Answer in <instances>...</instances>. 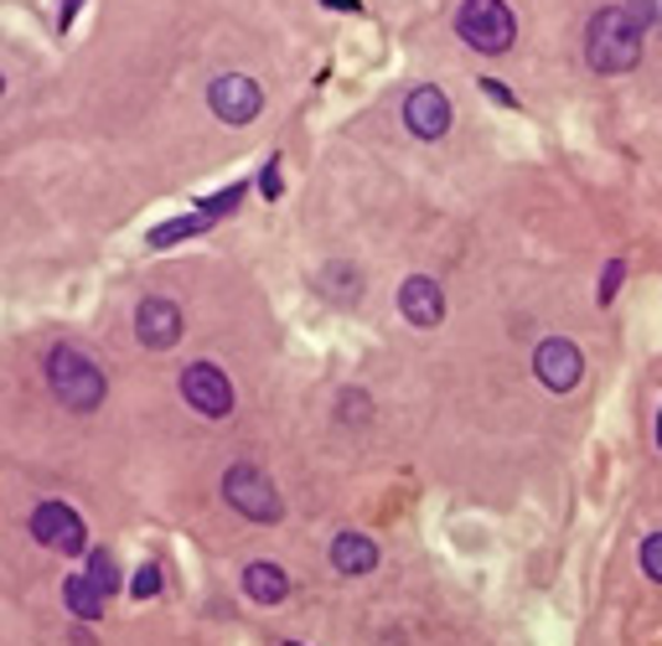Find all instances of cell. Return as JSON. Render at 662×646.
Segmentation results:
<instances>
[{
  "label": "cell",
  "instance_id": "cell-10",
  "mask_svg": "<svg viewBox=\"0 0 662 646\" xmlns=\"http://www.w3.org/2000/svg\"><path fill=\"white\" fill-rule=\"evenodd\" d=\"M404 124H409V135H414V140H441L445 130H451V99H445L435 84L409 88Z\"/></svg>",
  "mask_w": 662,
  "mask_h": 646
},
{
  "label": "cell",
  "instance_id": "cell-11",
  "mask_svg": "<svg viewBox=\"0 0 662 646\" xmlns=\"http://www.w3.org/2000/svg\"><path fill=\"white\" fill-rule=\"evenodd\" d=\"M399 310H404L409 326H441L445 321V295L441 285L430 280V274H409L404 285H399Z\"/></svg>",
  "mask_w": 662,
  "mask_h": 646
},
{
  "label": "cell",
  "instance_id": "cell-12",
  "mask_svg": "<svg viewBox=\"0 0 662 646\" xmlns=\"http://www.w3.org/2000/svg\"><path fill=\"white\" fill-rule=\"evenodd\" d=\"M378 559H383V554H378V544L368 533H337V538H332V569H337V574H347V579L373 574Z\"/></svg>",
  "mask_w": 662,
  "mask_h": 646
},
{
  "label": "cell",
  "instance_id": "cell-27",
  "mask_svg": "<svg viewBox=\"0 0 662 646\" xmlns=\"http://www.w3.org/2000/svg\"><path fill=\"white\" fill-rule=\"evenodd\" d=\"M285 646H301V642H285Z\"/></svg>",
  "mask_w": 662,
  "mask_h": 646
},
{
  "label": "cell",
  "instance_id": "cell-23",
  "mask_svg": "<svg viewBox=\"0 0 662 646\" xmlns=\"http://www.w3.org/2000/svg\"><path fill=\"white\" fill-rule=\"evenodd\" d=\"M481 94H487V99H497V103H508V109L518 103V99H512V88L497 84V78H481Z\"/></svg>",
  "mask_w": 662,
  "mask_h": 646
},
{
  "label": "cell",
  "instance_id": "cell-16",
  "mask_svg": "<svg viewBox=\"0 0 662 646\" xmlns=\"http://www.w3.org/2000/svg\"><path fill=\"white\" fill-rule=\"evenodd\" d=\"M84 574L94 579V584H99L104 595H115V590H124V579H119L115 559H109V554H104V548H94V554H88V559H84Z\"/></svg>",
  "mask_w": 662,
  "mask_h": 646
},
{
  "label": "cell",
  "instance_id": "cell-20",
  "mask_svg": "<svg viewBox=\"0 0 662 646\" xmlns=\"http://www.w3.org/2000/svg\"><path fill=\"white\" fill-rule=\"evenodd\" d=\"M627 11L642 21V32H662V0H627Z\"/></svg>",
  "mask_w": 662,
  "mask_h": 646
},
{
  "label": "cell",
  "instance_id": "cell-14",
  "mask_svg": "<svg viewBox=\"0 0 662 646\" xmlns=\"http://www.w3.org/2000/svg\"><path fill=\"white\" fill-rule=\"evenodd\" d=\"M63 600H68V611L78 615V621H88V626H94V621L104 615V600H109V595H104V590L88 574H68V579H63Z\"/></svg>",
  "mask_w": 662,
  "mask_h": 646
},
{
  "label": "cell",
  "instance_id": "cell-2",
  "mask_svg": "<svg viewBox=\"0 0 662 646\" xmlns=\"http://www.w3.org/2000/svg\"><path fill=\"white\" fill-rule=\"evenodd\" d=\"M47 388L57 393V404L73 408V414H94V408L104 404L109 383H104L99 362L88 358V352H78V347H68V341H57V347L47 352Z\"/></svg>",
  "mask_w": 662,
  "mask_h": 646
},
{
  "label": "cell",
  "instance_id": "cell-7",
  "mask_svg": "<svg viewBox=\"0 0 662 646\" xmlns=\"http://www.w3.org/2000/svg\"><path fill=\"white\" fill-rule=\"evenodd\" d=\"M207 103H213V114H218L223 124H249V120H259V109H264V88H259L249 73H223V78H213V88H207Z\"/></svg>",
  "mask_w": 662,
  "mask_h": 646
},
{
  "label": "cell",
  "instance_id": "cell-6",
  "mask_svg": "<svg viewBox=\"0 0 662 646\" xmlns=\"http://www.w3.org/2000/svg\"><path fill=\"white\" fill-rule=\"evenodd\" d=\"M182 398L197 414H207V419H228L234 414V383H228V373L218 362H192L182 373Z\"/></svg>",
  "mask_w": 662,
  "mask_h": 646
},
{
  "label": "cell",
  "instance_id": "cell-19",
  "mask_svg": "<svg viewBox=\"0 0 662 646\" xmlns=\"http://www.w3.org/2000/svg\"><path fill=\"white\" fill-rule=\"evenodd\" d=\"M621 280H627V264H621V259H611V264L600 270V289H595V300H600V306H611L616 289H621Z\"/></svg>",
  "mask_w": 662,
  "mask_h": 646
},
{
  "label": "cell",
  "instance_id": "cell-8",
  "mask_svg": "<svg viewBox=\"0 0 662 646\" xmlns=\"http://www.w3.org/2000/svg\"><path fill=\"white\" fill-rule=\"evenodd\" d=\"M533 373L544 383L549 393H569L579 388V377H585V352H579L569 337H549L539 341V352H533Z\"/></svg>",
  "mask_w": 662,
  "mask_h": 646
},
{
  "label": "cell",
  "instance_id": "cell-15",
  "mask_svg": "<svg viewBox=\"0 0 662 646\" xmlns=\"http://www.w3.org/2000/svg\"><path fill=\"white\" fill-rule=\"evenodd\" d=\"M213 228V218L207 212H192V218H176V222H161V228H151V249H171V243H182V239H192V233H207Z\"/></svg>",
  "mask_w": 662,
  "mask_h": 646
},
{
  "label": "cell",
  "instance_id": "cell-26",
  "mask_svg": "<svg viewBox=\"0 0 662 646\" xmlns=\"http://www.w3.org/2000/svg\"><path fill=\"white\" fill-rule=\"evenodd\" d=\"M658 445H662V408H658Z\"/></svg>",
  "mask_w": 662,
  "mask_h": 646
},
{
  "label": "cell",
  "instance_id": "cell-4",
  "mask_svg": "<svg viewBox=\"0 0 662 646\" xmlns=\"http://www.w3.org/2000/svg\"><path fill=\"white\" fill-rule=\"evenodd\" d=\"M223 502L238 512V517H249V523H280L285 517V502L274 492V481L249 466V460H238L228 466V477H223Z\"/></svg>",
  "mask_w": 662,
  "mask_h": 646
},
{
  "label": "cell",
  "instance_id": "cell-13",
  "mask_svg": "<svg viewBox=\"0 0 662 646\" xmlns=\"http://www.w3.org/2000/svg\"><path fill=\"white\" fill-rule=\"evenodd\" d=\"M243 590H249V600H259V605H280V600L290 595V574L280 569V563L259 559L243 569Z\"/></svg>",
  "mask_w": 662,
  "mask_h": 646
},
{
  "label": "cell",
  "instance_id": "cell-24",
  "mask_svg": "<svg viewBox=\"0 0 662 646\" xmlns=\"http://www.w3.org/2000/svg\"><path fill=\"white\" fill-rule=\"evenodd\" d=\"M78 6H84V0H63V17H57V26H63V32L73 26V17H78Z\"/></svg>",
  "mask_w": 662,
  "mask_h": 646
},
{
  "label": "cell",
  "instance_id": "cell-22",
  "mask_svg": "<svg viewBox=\"0 0 662 646\" xmlns=\"http://www.w3.org/2000/svg\"><path fill=\"white\" fill-rule=\"evenodd\" d=\"M259 191H264L270 202L285 191V182H280V155H270V161H264V171H259Z\"/></svg>",
  "mask_w": 662,
  "mask_h": 646
},
{
  "label": "cell",
  "instance_id": "cell-3",
  "mask_svg": "<svg viewBox=\"0 0 662 646\" xmlns=\"http://www.w3.org/2000/svg\"><path fill=\"white\" fill-rule=\"evenodd\" d=\"M456 36L481 57H502L518 42V21H512L508 0H466L456 11Z\"/></svg>",
  "mask_w": 662,
  "mask_h": 646
},
{
  "label": "cell",
  "instance_id": "cell-21",
  "mask_svg": "<svg viewBox=\"0 0 662 646\" xmlns=\"http://www.w3.org/2000/svg\"><path fill=\"white\" fill-rule=\"evenodd\" d=\"M642 574L662 584V533H652V538L642 544Z\"/></svg>",
  "mask_w": 662,
  "mask_h": 646
},
{
  "label": "cell",
  "instance_id": "cell-9",
  "mask_svg": "<svg viewBox=\"0 0 662 646\" xmlns=\"http://www.w3.org/2000/svg\"><path fill=\"white\" fill-rule=\"evenodd\" d=\"M135 337L151 347V352H171L182 341V306L166 300V295H145L135 310Z\"/></svg>",
  "mask_w": 662,
  "mask_h": 646
},
{
  "label": "cell",
  "instance_id": "cell-1",
  "mask_svg": "<svg viewBox=\"0 0 662 646\" xmlns=\"http://www.w3.org/2000/svg\"><path fill=\"white\" fill-rule=\"evenodd\" d=\"M642 21L631 17L627 6H606L590 17V32H585V57H590L595 73H631L642 63Z\"/></svg>",
  "mask_w": 662,
  "mask_h": 646
},
{
  "label": "cell",
  "instance_id": "cell-25",
  "mask_svg": "<svg viewBox=\"0 0 662 646\" xmlns=\"http://www.w3.org/2000/svg\"><path fill=\"white\" fill-rule=\"evenodd\" d=\"M322 6H332V11H362L357 0H322Z\"/></svg>",
  "mask_w": 662,
  "mask_h": 646
},
{
  "label": "cell",
  "instance_id": "cell-17",
  "mask_svg": "<svg viewBox=\"0 0 662 646\" xmlns=\"http://www.w3.org/2000/svg\"><path fill=\"white\" fill-rule=\"evenodd\" d=\"M243 197H249V182H234V187L218 191V197H203V202H197V212H207V218L218 222V218H228V212H234Z\"/></svg>",
  "mask_w": 662,
  "mask_h": 646
},
{
  "label": "cell",
  "instance_id": "cell-5",
  "mask_svg": "<svg viewBox=\"0 0 662 646\" xmlns=\"http://www.w3.org/2000/svg\"><path fill=\"white\" fill-rule=\"evenodd\" d=\"M32 538L36 544H47L52 554H68V559H78V554H94L88 548V527H84V517L68 507V502H36V512H32Z\"/></svg>",
  "mask_w": 662,
  "mask_h": 646
},
{
  "label": "cell",
  "instance_id": "cell-18",
  "mask_svg": "<svg viewBox=\"0 0 662 646\" xmlns=\"http://www.w3.org/2000/svg\"><path fill=\"white\" fill-rule=\"evenodd\" d=\"M130 595H135V600H155V595H161V563H140L135 579H130Z\"/></svg>",
  "mask_w": 662,
  "mask_h": 646
}]
</instances>
